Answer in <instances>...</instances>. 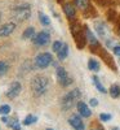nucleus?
Returning a JSON list of instances; mask_svg holds the SVG:
<instances>
[{
    "mask_svg": "<svg viewBox=\"0 0 120 130\" xmlns=\"http://www.w3.org/2000/svg\"><path fill=\"white\" fill-rule=\"evenodd\" d=\"M49 39H50V35H49V32L45 31V30H43L40 31L39 34H36L34 38H32V40H34V43L36 46H47L48 43H49Z\"/></svg>",
    "mask_w": 120,
    "mask_h": 130,
    "instance_id": "6e6552de",
    "label": "nucleus"
},
{
    "mask_svg": "<svg viewBox=\"0 0 120 130\" xmlns=\"http://www.w3.org/2000/svg\"><path fill=\"white\" fill-rule=\"evenodd\" d=\"M93 85L96 86V89L100 91V92H102V94H106L107 91H106V89L102 86V83H101V81L98 79L97 77H93Z\"/></svg>",
    "mask_w": 120,
    "mask_h": 130,
    "instance_id": "412c9836",
    "label": "nucleus"
},
{
    "mask_svg": "<svg viewBox=\"0 0 120 130\" xmlns=\"http://www.w3.org/2000/svg\"><path fill=\"white\" fill-rule=\"evenodd\" d=\"M62 44H63V43H61L59 40H57V42H54V43H53V46H52V48H53V51H54V52H58V51L61 50V47H62Z\"/></svg>",
    "mask_w": 120,
    "mask_h": 130,
    "instance_id": "a878e982",
    "label": "nucleus"
},
{
    "mask_svg": "<svg viewBox=\"0 0 120 130\" xmlns=\"http://www.w3.org/2000/svg\"><path fill=\"white\" fill-rule=\"evenodd\" d=\"M63 12H65V14H66L70 20H74L75 18L76 9H75V7H74L72 3H66V4H65L63 5Z\"/></svg>",
    "mask_w": 120,
    "mask_h": 130,
    "instance_id": "ddd939ff",
    "label": "nucleus"
},
{
    "mask_svg": "<svg viewBox=\"0 0 120 130\" xmlns=\"http://www.w3.org/2000/svg\"><path fill=\"white\" fill-rule=\"evenodd\" d=\"M100 118H101V121L107 122V121H110L111 118H112V116H111V115H107V113H102V115L100 116Z\"/></svg>",
    "mask_w": 120,
    "mask_h": 130,
    "instance_id": "bb28decb",
    "label": "nucleus"
},
{
    "mask_svg": "<svg viewBox=\"0 0 120 130\" xmlns=\"http://www.w3.org/2000/svg\"><path fill=\"white\" fill-rule=\"evenodd\" d=\"M36 121V117L35 116H32V115H30V116H27L25 120H23V125H31V124H34Z\"/></svg>",
    "mask_w": 120,
    "mask_h": 130,
    "instance_id": "b1692460",
    "label": "nucleus"
},
{
    "mask_svg": "<svg viewBox=\"0 0 120 130\" xmlns=\"http://www.w3.org/2000/svg\"><path fill=\"white\" fill-rule=\"evenodd\" d=\"M81 96V92L79 89H74L71 91H69L67 94H65V96L62 98V109L63 111H69L71 109V108L74 107V104L76 103V100L79 99V98Z\"/></svg>",
    "mask_w": 120,
    "mask_h": 130,
    "instance_id": "f03ea898",
    "label": "nucleus"
},
{
    "mask_svg": "<svg viewBox=\"0 0 120 130\" xmlns=\"http://www.w3.org/2000/svg\"><path fill=\"white\" fill-rule=\"evenodd\" d=\"M117 61H119V64H120V59H119V60H117Z\"/></svg>",
    "mask_w": 120,
    "mask_h": 130,
    "instance_id": "f704fd0d",
    "label": "nucleus"
},
{
    "mask_svg": "<svg viewBox=\"0 0 120 130\" xmlns=\"http://www.w3.org/2000/svg\"><path fill=\"white\" fill-rule=\"evenodd\" d=\"M84 31H85V37H86V40H88V43L91 44L92 48L94 47H100V43H98V39L94 37V34L88 29V27H84Z\"/></svg>",
    "mask_w": 120,
    "mask_h": 130,
    "instance_id": "f8f14e48",
    "label": "nucleus"
},
{
    "mask_svg": "<svg viewBox=\"0 0 120 130\" xmlns=\"http://www.w3.org/2000/svg\"><path fill=\"white\" fill-rule=\"evenodd\" d=\"M52 64V55L48 52H43L35 57V67L39 69H45Z\"/></svg>",
    "mask_w": 120,
    "mask_h": 130,
    "instance_id": "39448f33",
    "label": "nucleus"
},
{
    "mask_svg": "<svg viewBox=\"0 0 120 130\" xmlns=\"http://www.w3.org/2000/svg\"><path fill=\"white\" fill-rule=\"evenodd\" d=\"M14 29H16V24L14 22H8V24L2 25V27H0V38L10 35L14 31Z\"/></svg>",
    "mask_w": 120,
    "mask_h": 130,
    "instance_id": "9b49d317",
    "label": "nucleus"
},
{
    "mask_svg": "<svg viewBox=\"0 0 120 130\" xmlns=\"http://www.w3.org/2000/svg\"><path fill=\"white\" fill-rule=\"evenodd\" d=\"M10 112V107L9 105H2L0 107V115H3V116H7L8 113Z\"/></svg>",
    "mask_w": 120,
    "mask_h": 130,
    "instance_id": "393cba45",
    "label": "nucleus"
},
{
    "mask_svg": "<svg viewBox=\"0 0 120 130\" xmlns=\"http://www.w3.org/2000/svg\"><path fill=\"white\" fill-rule=\"evenodd\" d=\"M71 32L74 35V39H75V43L78 48H84L85 43H86V37H85V31L81 29V26L79 24H74L71 25Z\"/></svg>",
    "mask_w": 120,
    "mask_h": 130,
    "instance_id": "20e7f679",
    "label": "nucleus"
},
{
    "mask_svg": "<svg viewBox=\"0 0 120 130\" xmlns=\"http://www.w3.org/2000/svg\"><path fill=\"white\" fill-rule=\"evenodd\" d=\"M48 85H49V79L45 77V75H35L31 81V90L32 94H34L35 98L41 96L43 94H45L47 89H48Z\"/></svg>",
    "mask_w": 120,
    "mask_h": 130,
    "instance_id": "f257e3e1",
    "label": "nucleus"
},
{
    "mask_svg": "<svg viewBox=\"0 0 120 130\" xmlns=\"http://www.w3.org/2000/svg\"><path fill=\"white\" fill-rule=\"evenodd\" d=\"M108 92H110V96L112 98V99H117V98L120 96V86L112 85L110 87V90H108Z\"/></svg>",
    "mask_w": 120,
    "mask_h": 130,
    "instance_id": "dca6fc26",
    "label": "nucleus"
},
{
    "mask_svg": "<svg viewBox=\"0 0 120 130\" xmlns=\"http://www.w3.org/2000/svg\"><path fill=\"white\" fill-rule=\"evenodd\" d=\"M12 14L17 21H27L31 17V5L30 4H21L13 8Z\"/></svg>",
    "mask_w": 120,
    "mask_h": 130,
    "instance_id": "7ed1b4c3",
    "label": "nucleus"
},
{
    "mask_svg": "<svg viewBox=\"0 0 120 130\" xmlns=\"http://www.w3.org/2000/svg\"><path fill=\"white\" fill-rule=\"evenodd\" d=\"M112 50H114V53L116 56H120V46H115Z\"/></svg>",
    "mask_w": 120,
    "mask_h": 130,
    "instance_id": "c85d7f7f",
    "label": "nucleus"
},
{
    "mask_svg": "<svg viewBox=\"0 0 120 130\" xmlns=\"http://www.w3.org/2000/svg\"><path fill=\"white\" fill-rule=\"evenodd\" d=\"M34 35H35V27L30 26V27H27V29L23 31L22 38H23V39H30V38H34Z\"/></svg>",
    "mask_w": 120,
    "mask_h": 130,
    "instance_id": "a211bd4d",
    "label": "nucleus"
},
{
    "mask_svg": "<svg viewBox=\"0 0 120 130\" xmlns=\"http://www.w3.org/2000/svg\"><path fill=\"white\" fill-rule=\"evenodd\" d=\"M10 122H12V124H9V126H12L13 130H19V122H18L17 118H14V120L10 121Z\"/></svg>",
    "mask_w": 120,
    "mask_h": 130,
    "instance_id": "cd10ccee",
    "label": "nucleus"
},
{
    "mask_svg": "<svg viewBox=\"0 0 120 130\" xmlns=\"http://www.w3.org/2000/svg\"><path fill=\"white\" fill-rule=\"evenodd\" d=\"M89 103H91L92 107H97V105H98V100H97V99H91Z\"/></svg>",
    "mask_w": 120,
    "mask_h": 130,
    "instance_id": "c756f323",
    "label": "nucleus"
},
{
    "mask_svg": "<svg viewBox=\"0 0 120 130\" xmlns=\"http://www.w3.org/2000/svg\"><path fill=\"white\" fill-rule=\"evenodd\" d=\"M39 21H40V24L41 25H44V26H48L50 24V20L47 14H44L43 12H39Z\"/></svg>",
    "mask_w": 120,
    "mask_h": 130,
    "instance_id": "4be33fe9",
    "label": "nucleus"
},
{
    "mask_svg": "<svg viewBox=\"0 0 120 130\" xmlns=\"http://www.w3.org/2000/svg\"><path fill=\"white\" fill-rule=\"evenodd\" d=\"M21 90H22L21 83L19 82H13L12 85H10L9 90L7 91V98H8V99H14V98H17L19 95Z\"/></svg>",
    "mask_w": 120,
    "mask_h": 130,
    "instance_id": "1a4fd4ad",
    "label": "nucleus"
},
{
    "mask_svg": "<svg viewBox=\"0 0 120 130\" xmlns=\"http://www.w3.org/2000/svg\"><path fill=\"white\" fill-rule=\"evenodd\" d=\"M101 56L105 59L106 64H108V67H110V68H112V69L115 70V65H114V62H112V59H111V56L108 55V53H107L106 51H102V52H101Z\"/></svg>",
    "mask_w": 120,
    "mask_h": 130,
    "instance_id": "6ab92c4d",
    "label": "nucleus"
},
{
    "mask_svg": "<svg viewBox=\"0 0 120 130\" xmlns=\"http://www.w3.org/2000/svg\"><path fill=\"white\" fill-rule=\"evenodd\" d=\"M67 55H69V46L66 44V43H63L62 47H61V50L57 52V57H58L59 61H63L67 57Z\"/></svg>",
    "mask_w": 120,
    "mask_h": 130,
    "instance_id": "2eb2a0df",
    "label": "nucleus"
},
{
    "mask_svg": "<svg viewBox=\"0 0 120 130\" xmlns=\"http://www.w3.org/2000/svg\"><path fill=\"white\" fill-rule=\"evenodd\" d=\"M2 18H3V13L0 12V21H2Z\"/></svg>",
    "mask_w": 120,
    "mask_h": 130,
    "instance_id": "2f4dec72",
    "label": "nucleus"
},
{
    "mask_svg": "<svg viewBox=\"0 0 120 130\" xmlns=\"http://www.w3.org/2000/svg\"><path fill=\"white\" fill-rule=\"evenodd\" d=\"M92 130H102L101 127H94V129H92Z\"/></svg>",
    "mask_w": 120,
    "mask_h": 130,
    "instance_id": "7c9ffc66",
    "label": "nucleus"
},
{
    "mask_svg": "<svg viewBox=\"0 0 120 130\" xmlns=\"http://www.w3.org/2000/svg\"><path fill=\"white\" fill-rule=\"evenodd\" d=\"M56 74H57V81H58V83H59L61 86H63V87H67V86H70V85L72 83V78L67 74V72H66V69H65V68H62V67L57 68Z\"/></svg>",
    "mask_w": 120,
    "mask_h": 130,
    "instance_id": "423d86ee",
    "label": "nucleus"
},
{
    "mask_svg": "<svg viewBox=\"0 0 120 130\" xmlns=\"http://www.w3.org/2000/svg\"><path fill=\"white\" fill-rule=\"evenodd\" d=\"M47 130H53V129H50V127H48V129H47Z\"/></svg>",
    "mask_w": 120,
    "mask_h": 130,
    "instance_id": "72a5a7b5",
    "label": "nucleus"
},
{
    "mask_svg": "<svg viewBox=\"0 0 120 130\" xmlns=\"http://www.w3.org/2000/svg\"><path fill=\"white\" fill-rule=\"evenodd\" d=\"M112 130H119V129L117 127H112Z\"/></svg>",
    "mask_w": 120,
    "mask_h": 130,
    "instance_id": "473e14b6",
    "label": "nucleus"
},
{
    "mask_svg": "<svg viewBox=\"0 0 120 130\" xmlns=\"http://www.w3.org/2000/svg\"><path fill=\"white\" fill-rule=\"evenodd\" d=\"M94 27H96L97 34L100 35L102 39H105V40L110 39V30H108V27L106 26L105 22H102V21H97V22L94 24Z\"/></svg>",
    "mask_w": 120,
    "mask_h": 130,
    "instance_id": "0eeeda50",
    "label": "nucleus"
},
{
    "mask_svg": "<svg viewBox=\"0 0 120 130\" xmlns=\"http://www.w3.org/2000/svg\"><path fill=\"white\" fill-rule=\"evenodd\" d=\"M78 111H79V113L83 117H91V115H92L91 109H89L88 105H86L84 102H79L78 103Z\"/></svg>",
    "mask_w": 120,
    "mask_h": 130,
    "instance_id": "4468645a",
    "label": "nucleus"
},
{
    "mask_svg": "<svg viewBox=\"0 0 120 130\" xmlns=\"http://www.w3.org/2000/svg\"><path fill=\"white\" fill-rule=\"evenodd\" d=\"M9 70V65L5 62V61H0V77L5 75Z\"/></svg>",
    "mask_w": 120,
    "mask_h": 130,
    "instance_id": "5701e85b",
    "label": "nucleus"
},
{
    "mask_svg": "<svg viewBox=\"0 0 120 130\" xmlns=\"http://www.w3.org/2000/svg\"><path fill=\"white\" fill-rule=\"evenodd\" d=\"M74 4L78 7L79 9H88L89 8V0H74Z\"/></svg>",
    "mask_w": 120,
    "mask_h": 130,
    "instance_id": "f3484780",
    "label": "nucleus"
},
{
    "mask_svg": "<svg viewBox=\"0 0 120 130\" xmlns=\"http://www.w3.org/2000/svg\"><path fill=\"white\" fill-rule=\"evenodd\" d=\"M69 122H70V125H71L75 130H85L84 122L81 121V118H80L78 115H72V116L69 118Z\"/></svg>",
    "mask_w": 120,
    "mask_h": 130,
    "instance_id": "9d476101",
    "label": "nucleus"
},
{
    "mask_svg": "<svg viewBox=\"0 0 120 130\" xmlns=\"http://www.w3.org/2000/svg\"><path fill=\"white\" fill-rule=\"evenodd\" d=\"M88 68L92 72H98L100 70V62H98L97 60H94V59H91L88 61Z\"/></svg>",
    "mask_w": 120,
    "mask_h": 130,
    "instance_id": "aec40b11",
    "label": "nucleus"
}]
</instances>
